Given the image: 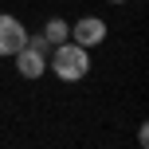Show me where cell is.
<instances>
[{
  "label": "cell",
  "instance_id": "6da1fadb",
  "mask_svg": "<svg viewBox=\"0 0 149 149\" xmlns=\"http://www.w3.org/2000/svg\"><path fill=\"white\" fill-rule=\"evenodd\" d=\"M47 67L59 74L63 82H79L82 74L90 71V51H86V47H79L74 39H67V43H55L51 55H47Z\"/></svg>",
  "mask_w": 149,
  "mask_h": 149
},
{
  "label": "cell",
  "instance_id": "7a4b0ae2",
  "mask_svg": "<svg viewBox=\"0 0 149 149\" xmlns=\"http://www.w3.org/2000/svg\"><path fill=\"white\" fill-rule=\"evenodd\" d=\"M47 55H51V43L43 39V31H39V36H28V43L12 55V59H16V74L39 79V74L47 71Z\"/></svg>",
  "mask_w": 149,
  "mask_h": 149
},
{
  "label": "cell",
  "instance_id": "3957f363",
  "mask_svg": "<svg viewBox=\"0 0 149 149\" xmlns=\"http://www.w3.org/2000/svg\"><path fill=\"white\" fill-rule=\"evenodd\" d=\"M71 39L79 47H98V43H106V20H98V16H82V20H74L71 24Z\"/></svg>",
  "mask_w": 149,
  "mask_h": 149
},
{
  "label": "cell",
  "instance_id": "277c9868",
  "mask_svg": "<svg viewBox=\"0 0 149 149\" xmlns=\"http://www.w3.org/2000/svg\"><path fill=\"white\" fill-rule=\"evenodd\" d=\"M24 43H28V28H24L16 16L0 12V55H16Z\"/></svg>",
  "mask_w": 149,
  "mask_h": 149
},
{
  "label": "cell",
  "instance_id": "5b68a950",
  "mask_svg": "<svg viewBox=\"0 0 149 149\" xmlns=\"http://www.w3.org/2000/svg\"><path fill=\"white\" fill-rule=\"evenodd\" d=\"M43 39H47V43H67V39H71V24L67 20H47L43 24Z\"/></svg>",
  "mask_w": 149,
  "mask_h": 149
},
{
  "label": "cell",
  "instance_id": "8992f818",
  "mask_svg": "<svg viewBox=\"0 0 149 149\" xmlns=\"http://www.w3.org/2000/svg\"><path fill=\"white\" fill-rule=\"evenodd\" d=\"M110 4H126V0H110Z\"/></svg>",
  "mask_w": 149,
  "mask_h": 149
}]
</instances>
